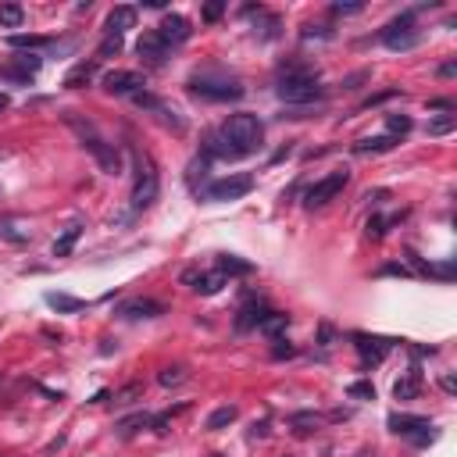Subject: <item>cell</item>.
<instances>
[{
	"mask_svg": "<svg viewBox=\"0 0 457 457\" xmlns=\"http://www.w3.org/2000/svg\"><path fill=\"white\" fill-rule=\"evenodd\" d=\"M386 425L397 432V436H414V432H425V429H432V422L429 418H422V414H400V411H393L389 418H386Z\"/></svg>",
	"mask_w": 457,
	"mask_h": 457,
	"instance_id": "cell-15",
	"label": "cell"
},
{
	"mask_svg": "<svg viewBox=\"0 0 457 457\" xmlns=\"http://www.w3.org/2000/svg\"><path fill=\"white\" fill-rule=\"evenodd\" d=\"M379 39H382V47H389V50H411V47H418L422 32H418V26H414V11L397 14V18H393V22L379 32Z\"/></svg>",
	"mask_w": 457,
	"mask_h": 457,
	"instance_id": "cell-6",
	"label": "cell"
},
{
	"mask_svg": "<svg viewBox=\"0 0 457 457\" xmlns=\"http://www.w3.org/2000/svg\"><path fill=\"white\" fill-rule=\"evenodd\" d=\"M275 97L286 104V108H304V104L322 100L325 90H322L318 75H286V79H279Z\"/></svg>",
	"mask_w": 457,
	"mask_h": 457,
	"instance_id": "cell-4",
	"label": "cell"
},
{
	"mask_svg": "<svg viewBox=\"0 0 457 457\" xmlns=\"http://www.w3.org/2000/svg\"><path fill=\"white\" fill-rule=\"evenodd\" d=\"M440 386H443L447 393H454V389H457V382H454V376H443V379H440Z\"/></svg>",
	"mask_w": 457,
	"mask_h": 457,
	"instance_id": "cell-48",
	"label": "cell"
},
{
	"mask_svg": "<svg viewBox=\"0 0 457 457\" xmlns=\"http://www.w3.org/2000/svg\"><path fill=\"white\" fill-rule=\"evenodd\" d=\"M386 129H389L393 139H397V136L411 133V118H407V115H389V118H386Z\"/></svg>",
	"mask_w": 457,
	"mask_h": 457,
	"instance_id": "cell-34",
	"label": "cell"
},
{
	"mask_svg": "<svg viewBox=\"0 0 457 457\" xmlns=\"http://www.w3.org/2000/svg\"><path fill=\"white\" fill-rule=\"evenodd\" d=\"M236 414H240L236 407H218L211 418H207V429L218 432V429H225V425H233V422H236Z\"/></svg>",
	"mask_w": 457,
	"mask_h": 457,
	"instance_id": "cell-30",
	"label": "cell"
},
{
	"mask_svg": "<svg viewBox=\"0 0 457 457\" xmlns=\"http://www.w3.org/2000/svg\"><path fill=\"white\" fill-rule=\"evenodd\" d=\"M382 275H407V268H404V264H386Z\"/></svg>",
	"mask_w": 457,
	"mask_h": 457,
	"instance_id": "cell-46",
	"label": "cell"
},
{
	"mask_svg": "<svg viewBox=\"0 0 457 457\" xmlns=\"http://www.w3.org/2000/svg\"><path fill=\"white\" fill-rule=\"evenodd\" d=\"M190 90L204 100H240L246 90H243V82L233 79V75H218V72H197L190 75Z\"/></svg>",
	"mask_w": 457,
	"mask_h": 457,
	"instance_id": "cell-3",
	"label": "cell"
},
{
	"mask_svg": "<svg viewBox=\"0 0 457 457\" xmlns=\"http://www.w3.org/2000/svg\"><path fill=\"white\" fill-rule=\"evenodd\" d=\"M97 75V61H79V65L65 75V90H79V86H86V82Z\"/></svg>",
	"mask_w": 457,
	"mask_h": 457,
	"instance_id": "cell-22",
	"label": "cell"
},
{
	"mask_svg": "<svg viewBox=\"0 0 457 457\" xmlns=\"http://www.w3.org/2000/svg\"><path fill=\"white\" fill-rule=\"evenodd\" d=\"M332 11L336 14H358V11H364V4L361 0H354V4H332Z\"/></svg>",
	"mask_w": 457,
	"mask_h": 457,
	"instance_id": "cell-42",
	"label": "cell"
},
{
	"mask_svg": "<svg viewBox=\"0 0 457 457\" xmlns=\"http://www.w3.org/2000/svg\"><path fill=\"white\" fill-rule=\"evenodd\" d=\"M136 50H139V57H147L150 65H161V61L168 57V50H172V47L161 39V32H157V29H150V32H143V36H139Z\"/></svg>",
	"mask_w": 457,
	"mask_h": 457,
	"instance_id": "cell-14",
	"label": "cell"
},
{
	"mask_svg": "<svg viewBox=\"0 0 457 457\" xmlns=\"http://www.w3.org/2000/svg\"><path fill=\"white\" fill-rule=\"evenodd\" d=\"M0 161H4V150H0Z\"/></svg>",
	"mask_w": 457,
	"mask_h": 457,
	"instance_id": "cell-51",
	"label": "cell"
},
{
	"mask_svg": "<svg viewBox=\"0 0 457 457\" xmlns=\"http://www.w3.org/2000/svg\"><path fill=\"white\" fill-rule=\"evenodd\" d=\"M118 50H121V36H111V32H108L97 54H100V57H111V54H118Z\"/></svg>",
	"mask_w": 457,
	"mask_h": 457,
	"instance_id": "cell-38",
	"label": "cell"
},
{
	"mask_svg": "<svg viewBox=\"0 0 457 457\" xmlns=\"http://www.w3.org/2000/svg\"><path fill=\"white\" fill-rule=\"evenodd\" d=\"M186 379H190V376H186V368H182V364H172V368H164L161 376H157V382H161V386H168V389H172V386H182Z\"/></svg>",
	"mask_w": 457,
	"mask_h": 457,
	"instance_id": "cell-31",
	"label": "cell"
},
{
	"mask_svg": "<svg viewBox=\"0 0 457 457\" xmlns=\"http://www.w3.org/2000/svg\"><path fill=\"white\" fill-rule=\"evenodd\" d=\"M139 429H150V414H147V411H136V414H129V418H121V422L115 425V432L121 436V440H129V436L139 432Z\"/></svg>",
	"mask_w": 457,
	"mask_h": 457,
	"instance_id": "cell-24",
	"label": "cell"
},
{
	"mask_svg": "<svg viewBox=\"0 0 457 457\" xmlns=\"http://www.w3.org/2000/svg\"><path fill=\"white\" fill-rule=\"evenodd\" d=\"M454 126H457V115L432 118V121H429V136H447V133H454Z\"/></svg>",
	"mask_w": 457,
	"mask_h": 457,
	"instance_id": "cell-33",
	"label": "cell"
},
{
	"mask_svg": "<svg viewBox=\"0 0 457 457\" xmlns=\"http://www.w3.org/2000/svg\"><path fill=\"white\" fill-rule=\"evenodd\" d=\"M0 236L11 240V243H26L29 240V228H22L18 222H0Z\"/></svg>",
	"mask_w": 457,
	"mask_h": 457,
	"instance_id": "cell-32",
	"label": "cell"
},
{
	"mask_svg": "<svg viewBox=\"0 0 457 457\" xmlns=\"http://www.w3.org/2000/svg\"><path fill=\"white\" fill-rule=\"evenodd\" d=\"M79 236H82V222L65 225V233L54 240V257H68V254H72V246L79 243Z\"/></svg>",
	"mask_w": 457,
	"mask_h": 457,
	"instance_id": "cell-21",
	"label": "cell"
},
{
	"mask_svg": "<svg viewBox=\"0 0 457 457\" xmlns=\"http://www.w3.org/2000/svg\"><path fill=\"white\" fill-rule=\"evenodd\" d=\"M143 86V75L136 72H108L104 75V90L115 93V97H136Z\"/></svg>",
	"mask_w": 457,
	"mask_h": 457,
	"instance_id": "cell-10",
	"label": "cell"
},
{
	"mask_svg": "<svg viewBox=\"0 0 457 457\" xmlns=\"http://www.w3.org/2000/svg\"><path fill=\"white\" fill-rule=\"evenodd\" d=\"M286 329H289V315H282V311H268V318L261 322V332L268 340H279Z\"/></svg>",
	"mask_w": 457,
	"mask_h": 457,
	"instance_id": "cell-25",
	"label": "cell"
},
{
	"mask_svg": "<svg viewBox=\"0 0 457 457\" xmlns=\"http://www.w3.org/2000/svg\"><path fill=\"white\" fill-rule=\"evenodd\" d=\"M118 315L121 318H161L164 315V304L161 300H150V297H133V300H126L118 307Z\"/></svg>",
	"mask_w": 457,
	"mask_h": 457,
	"instance_id": "cell-12",
	"label": "cell"
},
{
	"mask_svg": "<svg viewBox=\"0 0 457 457\" xmlns=\"http://www.w3.org/2000/svg\"><path fill=\"white\" fill-rule=\"evenodd\" d=\"M204 154H207V157H222V161H240V154L228 147V139H225L222 133H211V136H207Z\"/></svg>",
	"mask_w": 457,
	"mask_h": 457,
	"instance_id": "cell-20",
	"label": "cell"
},
{
	"mask_svg": "<svg viewBox=\"0 0 457 457\" xmlns=\"http://www.w3.org/2000/svg\"><path fill=\"white\" fill-rule=\"evenodd\" d=\"M182 282H193V289H197L200 297H215L218 289L225 286V275H222V272L204 275V272H193V268H190V272H182Z\"/></svg>",
	"mask_w": 457,
	"mask_h": 457,
	"instance_id": "cell-17",
	"label": "cell"
},
{
	"mask_svg": "<svg viewBox=\"0 0 457 457\" xmlns=\"http://www.w3.org/2000/svg\"><path fill=\"white\" fill-rule=\"evenodd\" d=\"M4 108H8V97H4V93H0V111H4Z\"/></svg>",
	"mask_w": 457,
	"mask_h": 457,
	"instance_id": "cell-50",
	"label": "cell"
},
{
	"mask_svg": "<svg viewBox=\"0 0 457 457\" xmlns=\"http://www.w3.org/2000/svg\"><path fill=\"white\" fill-rule=\"evenodd\" d=\"M54 311H61V315H75V311L86 307V300H79V297H68V293H47L43 297Z\"/></svg>",
	"mask_w": 457,
	"mask_h": 457,
	"instance_id": "cell-26",
	"label": "cell"
},
{
	"mask_svg": "<svg viewBox=\"0 0 457 457\" xmlns=\"http://www.w3.org/2000/svg\"><path fill=\"white\" fill-rule=\"evenodd\" d=\"M293 354H297V347H293V343L275 340V347H272V358H275V361H282V358H293Z\"/></svg>",
	"mask_w": 457,
	"mask_h": 457,
	"instance_id": "cell-40",
	"label": "cell"
},
{
	"mask_svg": "<svg viewBox=\"0 0 457 457\" xmlns=\"http://www.w3.org/2000/svg\"><path fill=\"white\" fill-rule=\"evenodd\" d=\"M8 43H11L14 50H36V47H47L50 39H47V36H26V32H14V36H8Z\"/></svg>",
	"mask_w": 457,
	"mask_h": 457,
	"instance_id": "cell-28",
	"label": "cell"
},
{
	"mask_svg": "<svg viewBox=\"0 0 457 457\" xmlns=\"http://www.w3.org/2000/svg\"><path fill=\"white\" fill-rule=\"evenodd\" d=\"M268 436V422H261V425H254V432H251V440H264Z\"/></svg>",
	"mask_w": 457,
	"mask_h": 457,
	"instance_id": "cell-47",
	"label": "cell"
},
{
	"mask_svg": "<svg viewBox=\"0 0 457 457\" xmlns=\"http://www.w3.org/2000/svg\"><path fill=\"white\" fill-rule=\"evenodd\" d=\"M139 393H143V386H136V382L126 386V389L118 393V404H133V397H139Z\"/></svg>",
	"mask_w": 457,
	"mask_h": 457,
	"instance_id": "cell-41",
	"label": "cell"
},
{
	"mask_svg": "<svg viewBox=\"0 0 457 457\" xmlns=\"http://www.w3.org/2000/svg\"><path fill=\"white\" fill-rule=\"evenodd\" d=\"M22 22H26V11L18 4H4V8H0V26H4V29H18Z\"/></svg>",
	"mask_w": 457,
	"mask_h": 457,
	"instance_id": "cell-29",
	"label": "cell"
},
{
	"mask_svg": "<svg viewBox=\"0 0 457 457\" xmlns=\"http://www.w3.org/2000/svg\"><path fill=\"white\" fill-rule=\"evenodd\" d=\"M218 272L228 279V275H251L254 272V264L251 261H243L236 254H218Z\"/></svg>",
	"mask_w": 457,
	"mask_h": 457,
	"instance_id": "cell-23",
	"label": "cell"
},
{
	"mask_svg": "<svg viewBox=\"0 0 457 457\" xmlns=\"http://www.w3.org/2000/svg\"><path fill=\"white\" fill-rule=\"evenodd\" d=\"M347 393H350L354 400H376V386H371V382H350Z\"/></svg>",
	"mask_w": 457,
	"mask_h": 457,
	"instance_id": "cell-36",
	"label": "cell"
},
{
	"mask_svg": "<svg viewBox=\"0 0 457 457\" xmlns=\"http://www.w3.org/2000/svg\"><path fill=\"white\" fill-rule=\"evenodd\" d=\"M157 193H161V182H157V172H154L150 157L136 154V186H133V197H129V211L133 215L147 211V207L157 200Z\"/></svg>",
	"mask_w": 457,
	"mask_h": 457,
	"instance_id": "cell-5",
	"label": "cell"
},
{
	"mask_svg": "<svg viewBox=\"0 0 457 457\" xmlns=\"http://www.w3.org/2000/svg\"><path fill=\"white\" fill-rule=\"evenodd\" d=\"M393 397H397V400H414V397H418V368H411V376L393 386Z\"/></svg>",
	"mask_w": 457,
	"mask_h": 457,
	"instance_id": "cell-27",
	"label": "cell"
},
{
	"mask_svg": "<svg viewBox=\"0 0 457 457\" xmlns=\"http://www.w3.org/2000/svg\"><path fill=\"white\" fill-rule=\"evenodd\" d=\"M300 36H304V39H329L332 32H329V29H315V26H304Z\"/></svg>",
	"mask_w": 457,
	"mask_h": 457,
	"instance_id": "cell-43",
	"label": "cell"
},
{
	"mask_svg": "<svg viewBox=\"0 0 457 457\" xmlns=\"http://www.w3.org/2000/svg\"><path fill=\"white\" fill-rule=\"evenodd\" d=\"M136 26V8H129V4H118V8H111V14H108V22H104V29H108L111 36H121L126 29H133Z\"/></svg>",
	"mask_w": 457,
	"mask_h": 457,
	"instance_id": "cell-18",
	"label": "cell"
},
{
	"mask_svg": "<svg viewBox=\"0 0 457 457\" xmlns=\"http://www.w3.org/2000/svg\"><path fill=\"white\" fill-rule=\"evenodd\" d=\"M332 336H336V332H332V325H322V329H318V343H322V347H329Z\"/></svg>",
	"mask_w": 457,
	"mask_h": 457,
	"instance_id": "cell-44",
	"label": "cell"
},
{
	"mask_svg": "<svg viewBox=\"0 0 457 457\" xmlns=\"http://www.w3.org/2000/svg\"><path fill=\"white\" fill-rule=\"evenodd\" d=\"M268 307L261 297H251L243 307H240V315H236V332H251V329H261V322L268 318Z\"/></svg>",
	"mask_w": 457,
	"mask_h": 457,
	"instance_id": "cell-9",
	"label": "cell"
},
{
	"mask_svg": "<svg viewBox=\"0 0 457 457\" xmlns=\"http://www.w3.org/2000/svg\"><path fill=\"white\" fill-rule=\"evenodd\" d=\"M68 126L79 133L82 147H86V150L97 157V164H100L104 172H108V175H118V172H121V154H118V147H115V143H108V139H104V136H100V133L90 126V121L68 118Z\"/></svg>",
	"mask_w": 457,
	"mask_h": 457,
	"instance_id": "cell-2",
	"label": "cell"
},
{
	"mask_svg": "<svg viewBox=\"0 0 457 457\" xmlns=\"http://www.w3.org/2000/svg\"><path fill=\"white\" fill-rule=\"evenodd\" d=\"M454 72H457V65H454V61H450V65H443V68H440V75H447V79H450Z\"/></svg>",
	"mask_w": 457,
	"mask_h": 457,
	"instance_id": "cell-49",
	"label": "cell"
},
{
	"mask_svg": "<svg viewBox=\"0 0 457 457\" xmlns=\"http://www.w3.org/2000/svg\"><path fill=\"white\" fill-rule=\"evenodd\" d=\"M157 32H161V39L168 47H179V43H186V39H190V22H186L182 14H164V22L157 26Z\"/></svg>",
	"mask_w": 457,
	"mask_h": 457,
	"instance_id": "cell-13",
	"label": "cell"
},
{
	"mask_svg": "<svg viewBox=\"0 0 457 457\" xmlns=\"http://www.w3.org/2000/svg\"><path fill=\"white\" fill-rule=\"evenodd\" d=\"M432 111H454V100H429Z\"/></svg>",
	"mask_w": 457,
	"mask_h": 457,
	"instance_id": "cell-45",
	"label": "cell"
},
{
	"mask_svg": "<svg viewBox=\"0 0 457 457\" xmlns=\"http://www.w3.org/2000/svg\"><path fill=\"white\" fill-rule=\"evenodd\" d=\"M397 143H400V139H393L389 133H386V136H368V139H358V143H354V154H361V157H364V154H386V150L397 147Z\"/></svg>",
	"mask_w": 457,
	"mask_h": 457,
	"instance_id": "cell-19",
	"label": "cell"
},
{
	"mask_svg": "<svg viewBox=\"0 0 457 457\" xmlns=\"http://www.w3.org/2000/svg\"><path fill=\"white\" fill-rule=\"evenodd\" d=\"M386 228H389V222H386L382 215H371L368 225H364V233H368V240H382V236H386Z\"/></svg>",
	"mask_w": 457,
	"mask_h": 457,
	"instance_id": "cell-35",
	"label": "cell"
},
{
	"mask_svg": "<svg viewBox=\"0 0 457 457\" xmlns=\"http://www.w3.org/2000/svg\"><path fill=\"white\" fill-rule=\"evenodd\" d=\"M225 11V0H211V4H204V22H218Z\"/></svg>",
	"mask_w": 457,
	"mask_h": 457,
	"instance_id": "cell-39",
	"label": "cell"
},
{
	"mask_svg": "<svg viewBox=\"0 0 457 457\" xmlns=\"http://www.w3.org/2000/svg\"><path fill=\"white\" fill-rule=\"evenodd\" d=\"M254 190V175H225V179H215V182H207L204 190H197L204 200H211V204H222V200H240Z\"/></svg>",
	"mask_w": 457,
	"mask_h": 457,
	"instance_id": "cell-7",
	"label": "cell"
},
{
	"mask_svg": "<svg viewBox=\"0 0 457 457\" xmlns=\"http://www.w3.org/2000/svg\"><path fill=\"white\" fill-rule=\"evenodd\" d=\"M289 425H297V432H304V425H318V414L315 411H297V414H289Z\"/></svg>",
	"mask_w": 457,
	"mask_h": 457,
	"instance_id": "cell-37",
	"label": "cell"
},
{
	"mask_svg": "<svg viewBox=\"0 0 457 457\" xmlns=\"http://www.w3.org/2000/svg\"><path fill=\"white\" fill-rule=\"evenodd\" d=\"M225 139H228V147H233L240 157H251L261 150V143H264V126H261V118L257 115H228L225 118V126L218 129Z\"/></svg>",
	"mask_w": 457,
	"mask_h": 457,
	"instance_id": "cell-1",
	"label": "cell"
},
{
	"mask_svg": "<svg viewBox=\"0 0 457 457\" xmlns=\"http://www.w3.org/2000/svg\"><path fill=\"white\" fill-rule=\"evenodd\" d=\"M397 343V340H376V336H364V332H354V347L364 364H379L386 358V350Z\"/></svg>",
	"mask_w": 457,
	"mask_h": 457,
	"instance_id": "cell-11",
	"label": "cell"
},
{
	"mask_svg": "<svg viewBox=\"0 0 457 457\" xmlns=\"http://www.w3.org/2000/svg\"><path fill=\"white\" fill-rule=\"evenodd\" d=\"M39 65H43V57H36V54H18L14 57V65H4V75L8 79H18V82H29L36 72H39Z\"/></svg>",
	"mask_w": 457,
	"mask_h": 457,
	"instance_id": "cell-16",
	"label": "cell"
},
{
	"mask_svg": "<svg viewBox=\"0 0 457 457\" xmlns=\"http://www.w3.org/2000/svg\"><path fill=\"white\" fill-rule=\"evenodd\" d=\"M347 182H350V172H347V168L329 172L325 179H318V182L304 193V207H311V211H315V207H325L336 193H343V186H347Z\"/></svg>",
	"mask_w": 457,
	"mask_h": 457,
	"instance_id": "cell-8",
	"label": "cell"
}]
</instances>
